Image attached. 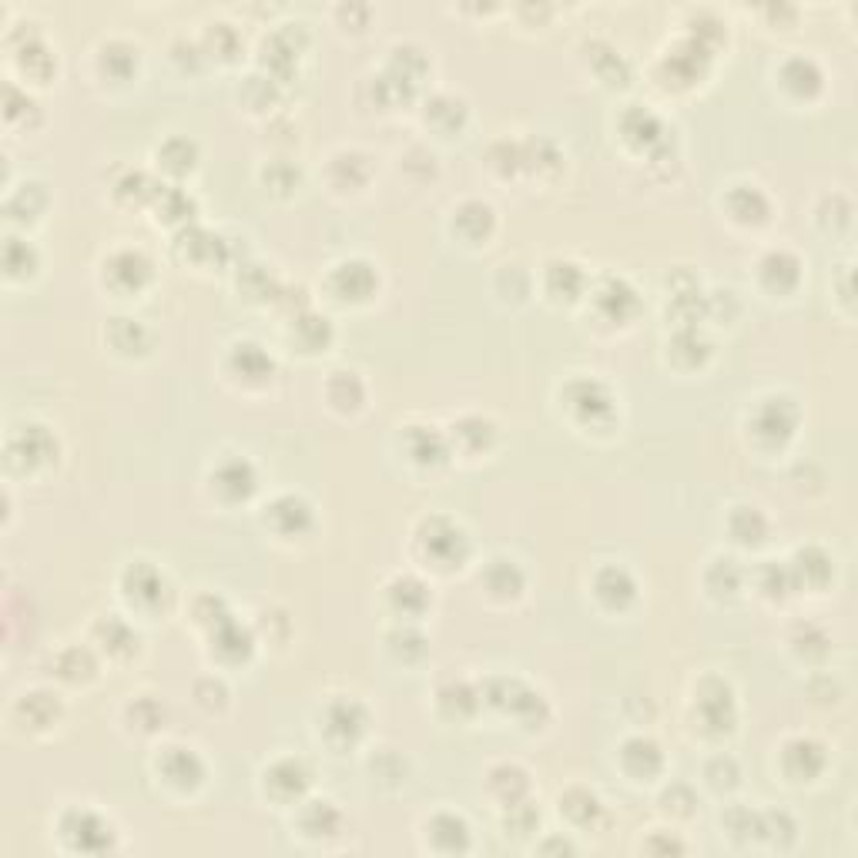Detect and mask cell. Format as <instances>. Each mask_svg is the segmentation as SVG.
Here are the masks:
<instances>
[{
    "mask_svg": "<svg viewBox=\"0 0 858 858\" xmlns=\"http://www.w3.org/2000/svg\"><path fill=\"white\" fill-rule=\"evenodd\" d=\"M419 543H423V554L433 557L436 564L450 567L456 560H463L466 554V537L463 530L456 527L453 520L446 517H429L423 520V530H419Z\"/></svg>",
    "mask_w": 858,
    "mask_h": 858,
    "instance_id": "1",
    "label": "cell"
},
{
    "mask_svg": "<svg viewBox=\"0 0 858 858\" xmlns=\"http://www.w3.org/2000/svg\"><path fill=\"white\" fill-rule=\"evenodd\" d=\"M795 423H798V409L791 403L788 396H771V399H761L758 409H755V436L761 440H771V443H781L795 433Z\"/></svg>",
    "mask_w": 858,
    "mask_h": 858,
    "instance_id": "2",
    "label": "cell"
},
{
    "mask_svg": "<svg viewBox=\"0 0 858 858\" xmlns=\"http://www.w3.org/2000/svg\"><path fill=\"white\" fill-rule=\"evenodd\" d=\"M567 406L584 419V423L597 426V423H607L614 406H610V393L597 379H577V383L567 386Z\"/></svg>",
    "mask_w": 858,
    "mask_h": 858,
    "instance_id": "3",
    "label": "cell"
},
{
    "mask_svg": "<svg viewBox=\"0 0 858 858\" xmlns=\"http://www.w3.org/2000/svg\"><path fill=\"white\" fill-rule=\"evenodd\" d=\"M698 714L711 731H728L734 721L731 688L718 678H708L698 688Z\"/></svg>",
    "mask_w": 858,
    "mask_h": 858,
    "instance_id": "4",
    "label": "cell"
},
{
    "mask_svg": "<svg viewBox=\"0 0 858 858\" xmlns=\"http://www.w3.org/2000/svg\"><path fill=\"white\" fill-rule=\"evenodd\" d=\"M104 279H108L114 289H141V285L148 282V275H151V265H148V259L141 252H131V249H125V252H114L111 259H108V265H104Z\"/></svg>",
    "mask_w": 858,
    "mask_h": 858,
    "instance_id": "5",
    "label": "cell"
},
{
    "mask_svg": "<svg viewBox=\"0 0 858 858\" xmlns=\"http://www.w3.org/2000/svg\"><path fill=\"white\" fill-rule=\"evenodd\" d=\"M785 771L795 781H808V778H815L818 771L825 768V751H822V745H818V741H812V738H795V741H788L785 745Z\"/></svg>",
    "mask_w": 858,
    "mask_h": 858,
    "instance_id": "6",
    "label": "cell"
},
{
    "mask_svg": "<svg viewBox=\"0 0 858 858\" xmlns=\"http://www.w3.org/2000/svg\"><path fill=\"white\" fill-rule=\"evenodd\" d=\"M265 785L275 798H299L305 785H309V768L302 765L299 758H285V761H275V765L265 771Z\"/></svg>",
    "mask_w": 858,
    "mask_h": 858,
    "instance_id": "7",
    "label": "cell"
},
{
    "mask_svg": "<svg viewBox=\"0 0 858 858\" xmlns=\"http://www.w3.org/2000/svg\"><path fill=\"white\" fill-rule=\"evenodd\" d=\"M158 768H161V775L178 788H192L205 775L202 761H198L195 751H188V748H168L165 758L158 761Z\"/></svg>",
    "mask_w": 858,
    "mask_h": 858,
    "instance_id": "8",
    "label": "cell"
},
{
    "mask_svg": "<svg viewBox=\"0 0 858 858\" xmlns=\"http://www.w3.org/2000/svg\"><path fill=\"white\" fill-rule=\"evenodd\" d=\"M594 302H597V309L604 312L607 319L621 322V319H627L637 309V292L624 279H604V282H600L597 295H594Z\"/></svg>",
    "mask_w": 858,
    "mask_h": 858,
    "instance_id": "9",
    "label": "cell"
},
{
    "mask_svg": "<svg viewBox=\"0 0 858 858\" xmlns=\"http://www.w3.org/2000/svg\"><path fill=\"white\" fill-rule=\"evenodd\" d=\"M366 728V711L356 701H336L326 708V734L339 741H356Z\"/></svg>",
    "mask_w": 858,
    "mask_h": 858,
    "instance_id": "10",
    "label": "cell"
},
{
    "mask_svg": "<svg viewBox=\"0 0 858 858\" xmlns=\"http://www.w3.org/2000/svg\"><path fill=\"white\" fill-rule=\"evenodd\" d=\"M61 832L64 838H71L74 848H81V852H98V842H91V835H101L111 842V825H104L94 812H71L64 818Z\"/></svg>",
    "mask_w": 858,
    "mask_h": 858,
    "instance_id": "11",
    "label": "cell"
},
{
    "mask_svg": "<svg viewBox=\"0 0 858 858\" xmlns=\"http://www.w3.org/2000/svg\"><path fill=\"white\" fill-rule=\"evenodd\" d=\"M621 758H624V768L631 771L634 778H644V781H647L651 775H657V771H661V748H657L651 738H631V741H624Z\"/></svg>",
    "mask_w": 858,
    "mask_h": 858,
    "instance_id": "12",
    "label": "cell"
},
{
    "mask_svg": "<svg viewBox=\"0 0 858 858\" xmlns=\"http://www.w3.org/2000/svg\"><path fill=\"white\" fill-rule=\"evenodd\" d=\"M125 594L135 600V604L155 607L161 594H165V580H161L158 570H151L145 564H135L125 574Z\"/></svg>",
    "mask_w": 858,
    "mask_h": 858,
    "instance_id": "13",
    "label": "cell"
},
{
    "mask_svg": "<svg viewBox=\"0 0 858 858\" xmlns=\"http://www.w3.org/2000/svg\"><path fill=\"white\" fill-rule=\"evenodd\" d=\"M761 279H765L771 289L775 292H788V289H795L798 285V269H802V265H798V259L791 252H768L765 259H761Z\"/></svg>",
    "mask_w": 858,
    "mask_h": 858,
    "instance_id": "14",
    "label": "cell"
},
{
    "mask_svg": "<svg viewBox=\"0 0 858 858\" xmlns=\"http://www.w3.org/2000/svg\"><path fill=\"white\" fill-rule=\"evenodd\" d=\"M215 490L225 493V497L232 500H242L249 497V493L255 490V473L252 466L245 460H228L215 470Z\"/></svg>",
    "mask_w": 858,
    "mask_h": 858,
    "instance_id": "15",
    "label": "cell"
},
{
    "mask_svg": "<svg viewBox=\"0 0 858 858\" xmlns=\"http://www.w3.org/2000/svg\"><path fill=\"white\" fill-rule=\"evenodd\" d=\"M332 282L342 292V299H366L376 285V272L366 262H342L336 275H332Z\"/></svg>",
    "mask_w": 858,
    "mask_h": 858,
    "instance_id": "16",
    "label": "cell"
},
{
    "mask_svg": "<svg viewBox=\"0 0 858 858\" xmlns=\"http://www.w3.org/2000/svg\"><path fill=\"white\" fill-rule=\"evenodd\" d=\"M57 450L51 433H47L44 426H24L21 433L11 440V453L21 456L24 463H44L51 460V453Z\"/></svg>",
    "mask_w": 858,
    "mask_h": 858,
    "instance_id": "17",
    "label": "cell"
},
{
    "mask_svg": "<svg viewBox=\"0 0 858 858\" xmlns=\"http://www.w3.org/2000/svg\"><path fill=\"white\" fill-rule=\"evenodd\" d=\"M426 832H429V842H433L436 848H440V842L446 838L443 852H463V848L470 845V828H466L463 818H456L450 812L436 815L433 822L426 825Z\"/></svg>",
    "mask_w": 858,
    "mask_h": 858,
    "instance_id": "18",
    "label": "cell"
},
{
    "mask_svg": "<svg viewBox=\"0 0 858 858\" xmlns=\"http://www.w3.org/2000/svg\"><path fill=\"white\" fill-rule=\"evenodd\" d=\"M597 597L607 607H624L627 600H634V580L624 567H604L597 574Z\"/></svg>",
    "mask_w": 858,
    "mask_h": 858,
    "instance_id": "19",
    "label": "cell"
},
{
    "mask_svg": "<svg viewBox=\"0 0 858 858\" xmlns=\"http://www.w3.org/2000/svg\"><path fill=\"white\" fill-rule=\"evenodd\" d=\"M728 208L738 222H765L768 198L761 195L755 185H734L731 195H728Z\"/></svg>",
    "mask_w": 858,
    "mask_h": 858,
    "instance_id": "20",
    "label": "cell"
},
{
    "mask_svg": "<svg viewBox=\"0 0 858 858\" xmlns=\"http://www.w3.org/2000/svg\"><path fill=\"white\" fill-rule=\"evenodd\" d=\"M406 450L416 463H440L446 456V443H443V436L433 433L429 426H409Z\"/></svg>",
    "mask_w": 858,
    "mask_h": 858,
    "instance_id": "21",
    "label": "cell"
},
{
    "mask_svg": "<svg viewBox=\"0 0 858 858\" xmlns=\"http://www.w3.org/2000/svg\"><path fill=\"white\" fill-rule=\"evenodd\" d=\"M483 584L490 594H497V597H517L520 587H523V574L513 560H493V564L486 567Z\"/></svg>",
    "mask_w": 858,
    "mask_h": 858,
    "instance_id": "22",
    "label": "cell"
},
{
    "mask_svg": "<svg viewBox=\"0 0 858 858\" xmlns=\"http://www.w3.org/2000/svg\"><path fill=\"white\" fill-rule=\"evenodd\" d=\"M781 81L798 94H815L822 88V71H818V64L808 61V57H791L785 68H781Z\"/></svg>",
    "mask_w": 858,
    "mask_h": 858,
    "instance_id": "23",
    "label": "cell"
},
{
    "mask_svg": "<svg viewBox=\"0 0 858 858\" xmlns=\"http://www.w3.org/2000/svg\"><path fill=\"white\" fill-rule=\"evenodd\" d=\"M560 812H564L574 825H590L600 812L597 795H590L587 788H570L564 798H560Z\"/></svg>",
    "mask_w": 858,
    "mask_h": 858,
    "instance_id": "24",
    "label": "cell"
},
{
    "mask_svg": "<svg viewBox=\"0 0 858 858\" xmlns=\"http://www.w3.org/2000/svg\"><path fill=\"white\" fill-rule=\"evenodd\" d=\"M232 366L242 376H249V379L272 376V359L265 356V352L255 346V342H238L235 352H232Z\"/></svg>",
    "mask_w": 858,
    "mask_h": 858,
    "instance_id": "25",
    "label": "cell"
},
{
    "mask_svg": "<svg viewBox=\"0 0 858 858\" xmlns=\"http://www.w3.org/2000/svg\"><path fill=\"white\" fill-rule=\"evenodd\" d=\"M731 533L741 543H761L765 540V517L755 507H734L731 513Z\"/></svg>",
    "mask_w": 858,
    "mask_h": 858,
    "instance_id": "26",
    "label": "cell"
},
{
    "mask_svg": "<svg viewBox=\"0 0 858 858\" xmlns=\"http://www.w3.org/2000/svg\"><path fill=\"white\" fill-rule=\"evenodd\" d=\"M269 517H285L282 533H289V537H292V533H299L302 527H309L312 513H309V507H305L299 497H279L269 507Z\"/></svg>",
    "mask_w": 858,
    "mask_h": 858,
    "instance_id": "27",
    "label": "cell"
},
{
    "mask_svg": "<svg viewBox=\"0 0 858 858\" xmlns=\"http://www.w3.org/2000/svg\"><path fill=\"white\" fill-rule=\"evenodd\" d=\"M547 285H550V292H554V295L564 292L567 299H574V295L580 292V285H584V272H580L574 262H550Z\"/></svg>",
    "mask_w": 858,
    "mask_h": 858,
    "instance_id": "28",
    "label": "cell"
},
{
    "mask_svg": "<svg viewBox=\"0 0 858 858\" xmlns=\"http://www.w3.org/2000/svg\"><path fill=\"white\" fill-rule=\"evenodd\" d=\"M339 825V812L329 802H309L302 812V828L305 835H332Z\"/></svg>",
    "mask_w": 858,
    "mask_h": 858,
    "instance_id": "29",
    "label": "cell"
},
{
    "mask_svg": "<svg viewBox=\"0 0 858 858\" xmlns=\"http://www.w3.org/2000/svg\"><path fill=\"white\" fill-rule=\"evenodd\" d=\"M111 342H114V349H121V352H138V349H145L148 336L135 319H111Z\"/></svg>",
    "mask_w": 858,
    "mask_h": 858,
    "instance_id": "30",
    "label": "cell"
},
{
    "mask_svg": "<svg viewBox=\"0 0 858 858\" xmlns=\"http://www.w3.org/2000/svg\"><path fill=\"white\" fill-rule=\"evenodd\" d=\"M490 781H493V788H503V802H507V805L517 802L523 791H527V775H523L517 765H500V768H493V771H490Z\"/></svg>",
    "mask_w": 858,
    "mask_h": 858,
    "instance_id": "31",
    "label": "cell"
},
{
    "mask_svg": "<svg viewBox=\"0 0 858 858\" xmlns=\"http://www.w3.org/2000/svg\"><path fill=\"white\" fill-rule=\"evenodd\" d=\"M158 158H165L168 168L188 171L195 165V145H192V141H185V138H171L168 145L158 151Z\"/></svg>",
    "mask_w": 858,
    "mask_h": 858,
    "instance_id": "32",
    "label": "cell"
},
{
    "mask_svg": "<svg viewBox=\"0 0 858 858\" xmlns=\"http://www.w3.org/2000/svg\"><path fill=\"white\" fill-rule=\"evenodd\" d=\"M537 822H540V815L533 812V808L527 805V802H510V815H507V828L513 835H530V832H537ZM507 832V835H510Z\"/></svg>",
    "mask_w": 858,
    "mask_h": 858,
    "instance_id": "33",
    "label": "cell"
},
{
    "mask_svg": "<svg viewBox=\"0 0 858 858\" xmlns=\"http://www.w3.org/2000/svg\"><path fill=\"white\" fill-rule=\"evenodd\" d=\"M4 265H7V272H11V275H21L24 269L31 272L34 269V252L27 249V242H21V238H7Z\"/></svg>",
    "mask_w": 858,
    "mask_h": 858,
    "instance_id": "34",
    "label": "cell"
},
{
    "mask_svg": "<svg viewBox=\"0 0 858 858\" xmlns=\"http://www.w3.org/2000/svg\"><path fill=\"white\" fill-rule=\"evenodd\" d=\"M57 664H61V674L64 678H84V671H94V661L88 651H78V647H71V651H64L61 657H57Z\"/></svg>",
    "mask_w": 858,
    "mask_h": 858,
    "instance_id": "35",
    "label": "cell"
}]
</instances>
